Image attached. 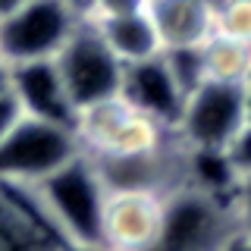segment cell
Wrapping results in <instances>:
<instances>
[{"instance_id": "ba28073f", "label": "cell", "mask_w": 251, "mask_h": 251, "mask_svg": "<svg viewBox=\"0 0 251 251\" xmlns=\"http://www.w3.org/2000/svg\"><path fill=\"white\" fill-rule=\"evenodd\" d=\"M163 198L151 188H107L100 245L107 251H148L163 223Z\"/></svg>"}, {"instance_id": "9c48e42d", "label": "cell", "mask_w": 251, "mask_h": 251, "mask_svg": "<svg viewBox=\"0 0 251 251\" xmlns=\"http://www.w3.org/2000/svg\"><path fill=\"white\" fill-rule=\"evenodd\" d=\"M10 94L19 104L22 116H35L44 123L73 126L75 107L63 85L57 60H28L10 66Z\"/></svg>"}, {"instance_id": "ac0fdd59", "label": "cell", "mask_w": 251, "mask_h": 251, "mask_svg": "<svg viewBox=\"0 0 251 251\" xmlns=\"http://www.w3.org/2000/svg\"><path fill=\"white\" fill-rule=\"evenodd\" d=\"M19 116H22V110L13 100V94H0V141H3V135L16 126Z\"/></svg>"}, {"instance_id": "4fadbf2b", "label": "cell", "mask_w": 251, "mask_h": 251, "mask_svg": "<svg viewBox=\"0 0 251 251\" xmlns=\"http://www.w3.org/2000/svg\"><path fill=\"white\" fill-rule=\"evenodd\" d=\"M204 53V73L214 82H235L245 85L251 78V44L232 41L223 35H210L201 44Z\"/></svg>"}, {"instance_id": "5bb4252c", "label": "cell", "mask_w": 251, "mask_h": 251, "mask_svg": "<svg viewBox=\"0 0 251 251\" xmlns=\"http://www.w3.org/2000/svg\"><path fill=\"white\" fill-rule=\"evenodd\" d=\"M163 60H167L176 85L185 91V98L198 88L201 82H207V73H204V53L201 44H188V47H167L163 50Z\"/></svg>"}, {"instance_id": "2e32d148", "label": "cell", "mask_w": 251, "mask_h": 251, "mask_svg": "<svg viewBox=\"0 0 251 251\" xmlns=\"http://www.w3.org/2000/svg\"><path fill=\"white\" fill-rule=\"evenodd\" d=\"M226 154H229L232 167L239 170V176H248L251 173V120L242 126V132L232 138V145L226 148Z\"/></svg>"}, {"instance_id": "6da1fadb", "label": "cell", "mask_w": 251, "mask_h": 251, "mask_svg": "<svg viewBox=\"0 0 251 251\" xmlns=\"http://www.w3.org/2000/svg\"><path fill=\"white\" fill-rule=\"evenodd\" d=\"M47 223L63 242L100 245V217H104L107 185L88 154H78L47 179L31 185Z\"/></svg>"}, {"instance_id": "8fae6325", "label": "cell", "mask_w": 251, "mask_h": 251, "mask_svg": "<svg viewBox=\"0 0 251 251\" xmlns=\"http://www.w3.org/2000/svg\"><path fill=\"white\" fill-rule=\"evenodd\" d=\"M214 0H151V13L157 35L167 47L204 44L214 35Z\"/></svg>"}, {"instance_id": "52a82bcc", "label": "cell", "mask_w": 251, "mask_h": 251, "mask_svg": "<svg viewBox=\"0 0 251 251\" xmlns=\"http://www.w3.org/2000/svg\"><path fill=\"white\" fill-rule=\"evenodd\" d=\"M248 123L245 85L235 82H201L185 98L182 116L176 123V138L182 148H226Z\"/></svg>"}, {"instance_id": "44dd1931", "label": "cell", "mask_w": 251, "mask_h": 251, "mask_svg": "<svg viewBox=\"0 0 251 251\" xmlns=\"http://www.w3.org/2000/svg\"><path fill=\"white\" fill-rule=\"evenodd\" d=\"M63 3H69L78 16H82V19H88V13H91V3H94V0H63Z\"/></svg>"}, {"instance_id": "8992f818", "label": "cell", "mask_w": 251, "mask_h": 251, "mask_svg": "<svg viewBox=\"0 0 251 251\" xmlns=\"http://www.w3.org/2000/svg\"><path fill=\"white\" fill-rule=\"evenodd\" d=\"M82 22L63 0H25L16 13L0 19V60L6 66L28 60H53Z\"/></svg>"}, {"instance_id": "5b68a950", "label": "cell", "mask_w": 251, "mask_h": 251, "mask_svg": "<svg viewBox=\"0 0 251 251\" xmlns=\"http://www.w3.org/2000/svg\"><path fill=\"white\" fill-rule=\"evenodd\" d=\"M53 60H57V69L63 75V85L69 91L75 113L82 107L116 98L123 88V63L107 47V41L100 38L98 25L91 19L78 22Z\"/></svg>"}, {"instance_id": "e0dca14e", "label": "cell", "mask_w": 251, "mask_h": 251, "mask_svg": "<svg viewBox=\"0 0 251 251\" xmlns=\"http://www.w3.org/2000/svg\"><path fill=\"white\" fill-rule=\"evenodd\" d=\"M151 0H94L88 19H110V16H126V13H141L148 10Z\"/></svg>"}, {"instance_id": "277c9868", "label": "cell", "mask_w": 251, "mask_h": 251, "mask_svg": "<svg viewBox=\"0 0 251 251\" xmlns=\"http://www.w3.org/2000/svg\"><path fill=\"white\" fill-rule=\"evenodd\" d=\"M78 154H82V145L73 126L19 116L0 141V182L38 185Z\"/></svg>"}, {"instance_id": "d6986e66", "label": "cell", "mask_w": 251, "mask_h": 251, "mask_svg": "<svg viewBox=\"0 0 251 251\" xmlns=\"http://www.w3.org/2000/svg\"><path fill=\"white\" fill-rule=\"evenodd\" d=\"M232 210H235V229H239V235L251 242V198H235Z\"/></svg>"}, {"instance_id": "cb8c5ba5", "label": "cell", "mask_w": 251, "mask_h": 251, "mask_svg": "<svg viewBox=\"0 0 251 251\" xmlns=\"http://www.w3.org/2000/svg\"><path fill=\"white\" fill-rule=\"evenodd\" d=\"M60 251H107L104 245H73V242H63Z\"/></svg>"}, {"instance_id": "d4e9b609", "label": "cell", "mask_w": 251, "mask_h": 251, "mask_svg": "<svg viewBox=\"0 0 251 251\" xmlns=\"http://www.w3.org/2000/svg\"><path fill=\"white\" fill-rule=\"evenodd\" d=\"M235 198H251V173L248 176H242V182H239V195Z\"/></svg>"}, {"instance_id": "7402d4cb", "label": "cell", "mask_w": 251, "mask_h": 251, "mask_svg": "<svg viewBox=\"0 0 251 251\" xmlns=\"http://www.w3.org/2000/svg\"><path fill=\"white\" fill-rule=\"evenodd\" d=\"M22 3H25V0H0V19H6L10 13H16Z\"/></svg>"}, {"instance_id": "3957f363", "label": "cell", "mask_w": 251, "mask_h": 251, "mask_svg": "<svg viewBox=\"0 0 251 251\" xmlns=\"http://www.w3.org/2000/svg\"><path fill=\"white\" fill-rule=\"evenodd\" d=\"M235 232L232 201L182 182L163 198V223L148 251H223Z\"/></svg>"}, {"instance_id": "30bf717a", "label": "cell", "mask_w": 251, "mask_h": 251, "mask_svg": "<svg viewBox=\"0 0 251 251\" xmlns=\"http://www.w3.org/2000/svg\"><path fill=\"white\" fill-rule=\"evenodd\" d=\"M120 94L135 110L148 113L151 120L163 123L167 129L176 132V123H179V116H182V104H185V91L176 85V78H173L163 53L123 66Z\"/></svg>"}, {"instance_id": "7c38bea8", "label": "cell", "mask_w": 251, "mask_h": 251, "mask_svg": "<svg viewBox=\"0 0 251 251\" xmlns=\"http://www.w3.org/2000/svg\"><path fill=\"white\" fill-rule=\"evenodd\" d=\"M98 25L100 38L107 41V47L116 53V60L123 66L148 57L163 53V41L157 35V25L151 19V13H126V16H110V19H91Z\"/></svg>"}, {"instance_id": "ffe728a7", "label": "cell", "mask_w": 251, "mask_h": 251, "mask_svg": "<svg viewBox=\"0 0 251 251\" xmlns=\"http://www.w3.org/2000/svg\"><path fill=\"white\" fill-rule=\"evenodd\" d=\"M223 251H251V242H248V239H242V235L235 232L232 239L226 242V248H223Z\"/></svg>"}, {"instance_id": "7a4b0ae2", "label": "cell", "mask_w": 251, "mask_h": 251, "mask_svg": "<svg viewBox=\"0 0 251 251\" xmlns=\"http://www.w3.org/2000/svg\"><path fill=\"white\" fill-rule=\"evenodd\" d=\"M73 129L82 154L88 157H141L157 154L176 141V132L135 110L123 94L82 107L75 113Z\"/></svg>"}, {"instance_id": "603a6c76", "label": "cell", "mask_w": 251, "mask_h": 251, "mask_svg": "<svg viewBox=\"0 0 251 251\" xmlns=\"http://www.w3.org/2000/svg\"><path fill=\"white\" fill-rule=\"evenodd\" d=\"M0 94H10V66L0 60Z\"/></svg>"}, {"instance_id": "9a60e30c", "label": "cell", "mask_w": 251, "mask_h": 251, "mask_svg": "<svg viewBox=\"0 0 251 251\" xmlns=\"http://www.w3.org/2000/svg\"><path fill=\"white\" fill-rule=\"evenodd\" d=\"M214 35L251 44V0H217Z\"/></svg>"}]
</instances>
